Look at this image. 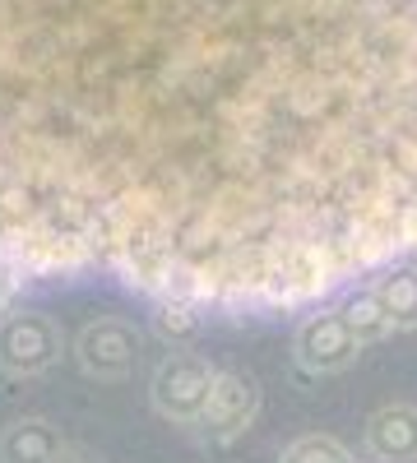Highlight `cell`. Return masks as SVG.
Segmentation results:
<instances>
[{
	"mask_svg": "<svg viewBox=\"0 0 417 463\" xmlns=\"http://www.w3.org/2000/svg\"><path fill=\"white\" fill-rule=\"evenodd\" d=\"M417 250V0H0V306L292 311Z\"/></svg>",
	"mask_w": 417,
	"mask_h": 463,
	"instance_id": "6da1fadb",
	"label": "cell"
},
{
	"mask_svg": "<svg viewBox=\"0 0 417 463\" xmlns=\"http://www.w3.org/2000/svg\"><path fill=\"white\" fill-rule=\"evenodd\" d=\"M61 362V334L47 316L14 311L0 320V366L10 375H43Z\"/></svg>",
	"mask_w": 417,
	"mask_h": 463,
	"instance_id": "7a4b0ae2",
	"label": "cell"
},
{
	"mask_svg": "<svg viewBox=\"0 0 417 463\" xmlns=\"http://www.w3.org/2000/svg\"><path fill=\"white\" fill-rule=\"evenodd\" d=\"M209 394H213V375L195 357L163 362V371L154 380V399H158V408L167 417H195V412H204Z\"/></svg>",
	"mask_w": 417,
	"mask_h": 463,
	"instance_id": "3957f363",
	"label": "cell"
},
{
	"mask_svg": "<svg viewBox=\"0 0 417 463\" xmlns=\"http://www.w3.org/2000/svg\"><path fill=\"white\" fill-rule=\"evenodd\" d=\"M80 362L89 375H102V380H117L135 366V334L117 320H98L80 334Z\"/></svg>",
	"mask_w": 417,
	"mask_h": 463,
	"instance_id": "277c9868",
	"label": "cell"
},
{
	"mask_svg": "<svg viewBox=\"0 0 417 463\" xmlns=\"http://www.w3.org/2000/svg\"><path fill=\"white\" fill-rule=\"evenodd\" d=\"M65 449V440L56 436L52 421H14V427L0 436V463H52Z\"/></svg>",
	"mask_w": 417,
	"mask_h": 463,
	"instance_id": "5b68a950",
	"label": "cell"
},
{
	"mask_svg": "<svg viewBox=\"0 0 417 463\" xmlns=\"http://www.w3.org/2000/svg\"><path fill=\"white\" fill-rule=\"evenodd\" d=\"M52 463H98V458H93V454H84V449H70V445H65Z\"/></svg>",
	"mask_w": 417,
	"mask_h": 463,
	"instance_id": "8992f818",
	"label": "cell"
}]
</instances>
